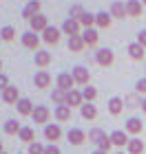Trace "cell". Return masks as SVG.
<instances>
[{
    "label": "cell",
    "instance_id": "obj_1",
    "mask_svg": "<svg viewBox=\"0 0 146 154\" xmlns=\"http://www.w3.org/2000/svg\"><path fill=\"white\" fill-rule=\"evenodd\" d=\"M71 75H73V79H75L78 86H89V82H91V71H89L86 66H82V64L73 66L71 68Z\"/></svg>",
    "mask_w": 146,
    "mask_h": 154
},
{
    "label": "cell",
    "instance_id": "obj_2",
    "mask_svg": "<svg viewBox=\"0 0 146 154\" xmlns=\"http://www.w3.org/2000/svg\"><path fill=\"white\" fill-rule=\"evenodd\" d=\"M55 88L64 90V93H71V90L75 88V79L71 73H58L55 75Z\"/></svg>",
    "mask_w": 146,
    "mask_h": 154
},
{
    "label": "cell",
    "instance_id": "obj_3",
    "mask_svg": "<svg viewBox=\"0 0 146 154\" xmlns=\"http://www.w3.org/2000/svg\"><path fill=\"white\" fill-rule=\"evenodd\" d=\"M62 33L69 38H75V35H82V24L78 22V20H71V18H67L64 22H62Z\"/></svg>",
    "mask_w": 146,
    "mask_h": 154
},
{
    "label": "cell",
    "instance_id": "obj_4",
    "mask_svg": "<svg viewBox=\"0 0 146 154\" xmlns=\"http://www.w3.org/2000/svg\"><path fill=\"white\" fill-rule=\"evenodd\" d=\"M22 46L38 53L40 51V35H38V33H33V31H24L22 33Z\"/></svg>",
    "mask_w": 146,
    "mask_h": 154
},
{
    "label": "cell",
    "instance_id": "obj_5",
    "mask_svg": "<svg viewBox=\"0 0 146 154\" xmlns=\"http://www.w3.org/2000/svg\"><path fill=\"white\" fill-rule=\"evenodd\" d=\"M113 62H115V55H113V51H111V48H100V51L95 53V64L109 68Z\"/></svg>",
    "mask_w": 146,
    "mask_h": 154
},
{
    "label": "cell",
    "instance_id": "obj_6",
    "mask_svg": "<svg viewBox=\"0 0 146 154\" xmlns=\"http://www.w3.org/2000/svg\"><path fill=\"white\" fill-rule=\"evenodd\" d=\"M31 119H33V123H44V125H49V119H51V110H49V106H36V110H33V115H31Z\"/></svg>",
    "mask_w": 146,
    "mask_h": 154
},
{
    "label": "cell",
    "instance_id": "obj_7",
    "mask_svg": "<svg viewBox=\"0 0 146 154\" xmlns=\"http://www.w3.org/2000/svg\"><path fill=\"white\" fill-rule=\"evenodd\" d=\"M60 35H62V29L60 26H53V24H49L44 33H42V42H47V44H58L60 42Z\"/></svg>",
    "mask_w": 146,
    "mask_h": 154
},
{
    "label": "cell",
    "instance_id": "obj_8",
    "mask_svg": "<svg viewBox=\"0 0 146 154\" xmlns=\"http://www.w3.org/2000/svg\"><path fill=\"white\" fill-rule=\"evenodd\" d=\"M40 9H42V2H40V0H29V2H27V7L22 9V18L29 22L31 18L40 16Z\"/></svg>",
    "mask_w": 146,
    "mask_h": 154
},
{
    "label": "cell",
    "instance_id": "obj_9",
    "mask_svg": "<svg viewBox=\"0 0 146 154\" xmlns=\"http://www.w3.org/2000/svg\"><path fill=\"white\" fill-rule=\"evenodd\" d=\"M44 139H47L49 143L60 141V139H62V128H60V123H49V125H44Z\"/></svg>",
    "mask_w": 146,
    "mask_h": 154
},
{
    "label": "cell",
    "instance_id": "obj_10",
    "mask_svg": "<svg viewBox=\"0 0 146 154\" xmlns=\"http://www.w3.org/2000/svg\"><path fill=\"white\" fill-rule=\"evenodd\" d=\"M67 139H69V143H71V145H82L89 139V134L82 128H71L67 132Z\"/></svg>",
    "mask_w": 146,
    "mask_h": 154
},
{
    "label": "cell",
    "instance_id": "obj_11",
    "mask_svg": "<svg viewBox=\"0 0 146 154\" xmlns=\"http://www.w3.org/2000/svg\"><path fill=\"white\" fill-rule=\"evenodd\" d=\"M126 53H128V57L133 62H142L146 57V48L142 44H137V42H131V44L126 46Z\"/></svg>",
    "mask_w": 146,
    "mask_h": 154
},
{
    "label": "cell",
    "instance_id": "obj_12",
    "mask_svg": "<svg viewBox=\"0 0 146 154\" xmlns=\"http://www.w3.org/2000/svg\"><path fill=\"white\" fill-rule=\"evenodd\" d=\"M111 141H113V145H115V148L124 150V148L128 145L131 137L126 134V130H113V132H111Z\"/></svg>",
    "mask_w": 146,
    "mask_h": 154
},
{
    "label": "cell",
    "instance_id": "obj_13",
    "mask_svg": "<svg viewBox=\"0 0 146 154\" xmlns=\"http://www.w3.org/2000/svg\"><path fill=\"white\" fill-rule=\"evenodd\" d=\"M124 130H126V134H142V130H144V123H142V119H137V117H131L126 119V123H124Z\"/></svg>",
    "mask_w": 146,
    "mask_h": 154
},
{
    "label": "cell",
    "instance_id": "obj_14",
    "mask_svg": "<svg viewBox=\"0 0 146 154\" xmlns=\"http://www.w3.org/2000/svg\"><path fill=\"white\" fill-rule=\"evenodd\" d=\"M47 26H49V18L42 16V13L29 20V31H33V33H44Z\"/></svg>",
    "mask_w": 146,
    "mask_h": 154
},
{
    "label": "cell",
    "instance_id": "obj_15",
    "mask_svg": "<svg viewBox=\"0 0 146 154\" xmlns=\"http://www.w3.org/2000/svg\"><path fill=\"white\" fill-rule=\"evenodd\" d=\"M109 13L113 16V20H124V18H128V13H126V2H122V0H115V2H111Z\"/></svg>",
    "mask_w": 146,
    "mask_h": 154
},
{
    "label": "cell",
    "instance_id": "obj_16",
    "mask_svg": "<svg viewBox=\"0 0 146 154\" xmlns=\"http://www.w3.org/2000/svg\"><path fill=\"white\" fill-rule=\"evenodd\" d=\"M67 106H69V108H82V106H84V97H82V90L73 88L71 93H67Z\"/></svg>",
    "mask_w": 146,
    "mask_h": 154
},
{
    "label": "cell",
    "instance_id": "obj_17",
    "mask_svg": "<svg viewBox=\"0 0 146 154\" xmlns=\"http://www.w3.org/2000/svg\"><path fill=\"white\" fill-rule=\"evenodd\" d=\"M16 110H18V115H22V117H31L33 110H36V106H33L31 99H27V97H20V101L16 103Z\"/></svg>",
    "mask_w": 146,
    "mask_h": 154
},
{
    "label": "cell",
    "instance_id": "obj_18",
    "mask_svg": "<svg viewBox=\"0 0 146 154\" xmlns=\"http://www.w3.org/2000/svg\"><path fill=\"white\" fill-rule=\"evenodd\" d=\"M106 139H109V134H106L102 128H91V130H89V141H91L95 148H100Z\"/></svg>",
    "mask_w": 146,
    "mask_h": 154
},
{
    "label": "cell",
    "instance_id": "obj_19",
    "mask_svg": "<svg viewBox=\"0 0 146 154\" xmlns=\"http://www.w3.org/2000/svg\"><path fill=\"white\" fill-rule=\"evenodd\" d=\"M142 11H144L142 0H126V13H128V18H140Z\"/></svg>",
    "mask_w": 146,
    "mask_h": 154
},
{
    "label": "cell",
    "instance_id": "obj_20",
    "mask_svg": "<svg viewBox=\"0 0 146 154\" xmlns=\"http://www.w3.org/2000/svg\"><path fill=\"white\" fill-rule=\"evenodd\" d=\"M33 64H36L38 68H47L49 64H51V53L44 51V48H40V51L33 55Z\"/></svg>",
    "mask_w": 146,
    "mask_h": 154
},
{
    "label": "cell",
    "instance_id": "obj_21",
    "mask_svg": "<svg viewBox=\"0 0 146 154\" xmlns=\"http://www.w3.org/2000/svg\"><path fill=\"white\" fill-rule=\"evenodd\" d=\"M106 108H109V112L117 117V115H122V110H124V99L122 97H111V99L106 101Z\"/></svg>",
    "mask_w": 146,
    "mask_h": 154
},
{
    "label": "cell",
    "instance_id": "obj_22",
    "mask_svg": "<svg viewBox=\"0 0 146 154\" xmlns=\"http://www.w3.org/2000/svg\"><path fill=\"white\" fill-rule=\"evenodd\" d=\"M53 117L58 119V121H71L73 108H69L67 103H64V106H55V108H53Z\"/></svg>",
    "mask_w": 146,
    "mask_h": 154
},
{
    "label": "cell",
    "instance_id": "obj_23",
    "mask_svg": "<svg viewBox=\"0 0 146 154\" xmlns=\"http://www.w3.org/2000/svg\"><path fill=\"white\" fill-rule=\"evenodd\" d=\"M33 86L36 88H49L51 86V75L47 71H38L36 77H33Z\"/></svg>",
    "mask_w": 146,
    "mask_h": 154
},
{
    "label": "cell",
    "instance_id": "obj_24",
    "mask_svg": "<svg viewBox=\"0 0 146 154\" xmlns=\"http://www.w3.org/2000/svg\"><path fill=\"white\" fill-rule=\"evenodd\" d=\"M111 22H113V16H111L109 11H100V13H95V26H97V29H109Z\"/></svg>",
    "mask_w": 146,
    "mask_h": 154
},
{
    "label": "cell",
    "instance_id": "obj_25",
    "mask_svg": "<svg viewBox=\"0 0 146 154\" xmlns=\"http://www.w3.org/2000/svg\"><path fill=\"white\" fill-rule=\"evenodd\" d=\"M18 139H20V141H22V143H27V145L36 143V130H33L31 125H22V130H20Z\"/></svg>",
    "mask_w": 146,
    "mask_h": 154
},
{
    "label": "cell",
    "instance_id": "obj_26",
    "mask_svg": "<svg viewBox=\"0 0 146 154\" xmlns=\"http://www.w3.org/2000/svg\"><path fill=\"white\" fill-rule=\"evenodd\" d=\"M2 101L5 103H18L20 101V90H18V86H9L7 90H2Z\"/></svg>",
    "mask_w": 146,
    "mask_h": 154
},
{
    "label": "cell",
    "instance_id": "obj_27",
    "mask_svg": "<svg viewBox=\"0 0 146 154\" xmlns=\"http://www.w3.org/2000/svg\"><path fill=\"white\" fill-rule=\"evenodd\" d=\"M2 130H5V134L13 137V134H20L22 125H20V121H18V119H7V121L2 123Z\"/></svg>",
    "mask_w": 146,
    "mask_h": 154
},
{
    "label": "cell",
    "instance_id": "obj_28",
    "mask_svg": "<svg viewBox=\"0 0 146 154\" xmlns=\"http://www.w3.org/2000/svg\"><path fill=\"white\" fill-rule=\"evenodd\" d=\"M80 117L84 119V121H93V119L97 117V106H93V103H86L80 108Z\"/></svg>",
    "mask_w": 146,
    "mask_h": 154
},
{
    "label": "cell",
    "instance_id": "obj_29",
    "mask_svg": "<svg viewBox=\"0 0 146 154\" xmlns=\"http://www.w3.org/2000/svg\"><path fill=\"white\" fill-rule=\"evenodd\" d=\"M82 40H84L86 46H95L97 40H100V33H97V29H84L82 31Z\"/></svg>",
    "mask_w": 146,
    "mask_h": 154
},
{
    "label": "cell",
    "instance_id": "obj_30",
    "mask_svg": "<svg viewBox=\"0 0 146 154\" xmlns=\"http://www.w3.org/2000/svg\"><path fill=\"white\" fill-rule=\"evenodd\" d=\"M126 152H128V154H144V152H146L144 141H140L137 137H133V139L128 141V145H126Z\"/></svg>",
    "mask_w": 146,
    "mask_h": 154
},
{
    "label": "cell",
    "instance_id": "obj_31",
    "mask_svg": "<svg viewBox=\"0 0 146 154\" xmlns=\"http://www.w3.org/2000/svg\"><path fill=\"white\" fill-rule=\"evenodd\" d=\"M86 48L84 40H82V35H75V38H69V51L71 53H82Z\"/></svg>",
    "mask_w": 146,
    "mask_h": 154
},
{
    "label": "cell",
    "instance_id": "obj_32",
    "mask_svg": "<svg viewBox=\"0 0 146 154\" xmlns=\"http://www.w3.org/2000/svg\"><path fill=\"white\" fill-rule=\"evenodd\" d=\"M51 101L58 103V106H64V103H67V93L60 90V88H53L51 90Z\"/></svg>",
    "mask_w": 146,
    "mask_h": 154
},
{
    "label": "cell",
    "instance_id": "obj_33",
    "mask_svg": "<svg viewBox=\"0 0 146 154\" xmlns=\"http://www.w3.org/2000/svg\"><path fill=\"white\" fill-rule=\"evenodd\" d=\"M0 38H2V42H13L16 40V29H13L11 24H7L0 29Z\"/></svg>",
    "mask_w": 146,
    "mask_h": 154
},
{
    "label": "cell",
    "instance_id": "obj_34",
    "mask_svg": "<svg viewBox=\"0 0 146 154\" xmlns=\"http://www.w3.org/2000/svg\"><path fill=\"white\" fill-rule=\"evenodd\" d=\"M82 97H84V101H86V103H93V101H95V97H97V88H93L91 84H89V86L82 88Z\"/></svg>",
    "mask_w": 146,
    "mask_h": 154
},
{
    "label": "cell",
    "instance_id": "obj_35",
    "mask_svg": "<svg viewBox=\"0 0 146 154\" xmlns=\"http://www.w3.org/2000/svg\"><path fill=\"white\" fill-rule=\"evenodd\" d=\"M80 24H82V29H93V26H95V13L86 11L84 16L80 18Z\"/></svg>",
    "mask_w": 146,
    "mask_h": 154
},
{
    "label": "cell",
    "instance_id": "obj_36",
    "mask_svg": "<svg viewBox=\"0 0 146 154\" xmlns=\"http://www.w3.org/2000/svg\"><path fill=\"white\" fill-rule=\"evenodd\" d=\"M84 13H86V11H84V7H82V5H71V9H69V18L80 22V18L84 16Z\"/></svg>",
    "mask_w": 146,
    "mask_h": 154
},
{
    "label": "cell",
    "instance_id": "obj_37",
    "mask_svg": "<svg viewBox=\"0 0 146 154\" xmlns=\"http://www.w3.org/2000/svg\"><path fill=\"white\" fill-rule=\"evenodd\" d=\"M44 148H47V145H42V143H31L29 145V150H27V154H44Z\"/></svg>",
    "mask_w": 146,
    "mask_h": 154
},
{
    "label": "cell",
    "instance_id": "obj_38",
    "mask_svg": "<svg viewBox=\"0 0 146 154\" xmlns=\"http://www.w3.org/2000/svg\"><path fill=\"white\" fill-rule=\"evenodd\" d=\"M135 90H137L140 95H144V97H146V77H140V79L135 82Z\"/></svg>",
    "mask_w": 146,
    "mask_h": 154
},
{
    "label": "cell",
    "instance_id": "obj_39",
    "mask_svg": "<svg viewBox=\"0 0 146 154\" xmlns=\"http://www.w3.org/2000/svg\"><path fill=\"white\" fill-rule=\"evenodd\" d=\"M44 154H62V150H60L55 143H49L47 148H44Z\"/></svg>",
    "mask_w": 146,
    "mask_h": 154
},
{
    "label": "cell",
    "instance_id": "obj_40",
    "mask_svg": "<svg viewBox=\"0 0 146 154\" xmlns=\"http://www.w3.org/2000/svg\"><path fill=\"white\" fill-rule=\"evenodd\" d=\"M9 86H11V84H9V77L2 73V75H0V93H2V90H7Z\"/></svg>",
    "mask_w": 146,
    "mask_h": 154
},
{
    "label": "cell",
    "instance_id": "obj_41",
    "mask_svg": "<svg viewBox=\"0 0 146 154\" xmlns=\"http://www.w3.org/2000/svg\"><path fill=\"white\" fill-rule=\"evenodd\" d=\"M135 42H137V44H142V46L146 48V29H142L140 33H137V40H135Z\"/></svg>",
    "mask_w": 146,
    "mask_h": 154
},
{
    "label": "cell",
    "instance_id": "obj_42",
    "mask_svg": "<svg viewBox=\"0 0 146 154\" xmlns=\"http://www.w3.org/2000/svg\"><path fill=\"white\" fill-rule=\"evenodd\" d=\"M140 108H142V112H146V97H142V101H140Z\"/></svg>",
    "mask_w": 146,
    "mask_h": 154
},
{
    "label": "cell",
    "instance_id": "obj_43",
    "mask_svg": "<svg viewBox=\"0 0 146 154\" xmlns=\"http://www.w3.org/2000/svg\"><path fill=\"white\" fill-rule=\"evenodd\" d=\"M91 154H109V152H102V150H93Z\"/></svg>",
    "mask_w": 146,
    "mask_h": 154
},
{
    "label": "cell",
    "instance_id": "obj_44",
    "mask_svg": "<svg viewBox=\"0 0 146 154\" xmlns=\"http://www.w3.org/2000/svg\"><path fill=\"white\" fill-rule=\"evenodd\" d=\"M2 68H5V62L0 60V75H2Z\"/></svg>",
    "mask_w": 146,
    "mask_h": 154
},
{
    "label": "cell",
    "instance_id": "obj_45",
    "mask_svg": "<svg viewBox=\"0 0 146 154\" xmlns=\"http://www.w3.org/2000/svg\"><path fill=\"white\" fill-rule=\"evenodd\" d=\"M5 152V145H2V141H0V154H2Z\"/></svg>",
    "mask_w": 146,
    "mask_h": 154
},
{
    "label": "cell",
    "instance_id": "obj_46",
    "mask_svg": "<svg viewBox=\"0 0 146 154\" xmlns=\"http://www.w3.org/2000/svg\"><path fill=\"white\" fill-rule=\"evenodd\" d=\"M115 154H128V152H124V150H120V152H115Z\"/></svg>",
    "mask_w": 146,
    "mask_h": 154
},
{
    "label": "cell",
    "instance_id": "obj_47",
    "mask_svg": "<svg viewBox=\"0 0 146 154\" xmlns=\"http://www.w3.org/2000/svg\"><path fill=\"white\" fill-rule=\"evenodd\" d=\"M142 5H144V7H146V0H142Z\"/></svg>",
    "mask_w": 146,
    "mask_h": 154
},
{
    "label": "cell",
    "instance_id": "obj_48",
    "mask_svg": "<svg viewBox=\"0 0 146 154\" xmlns=\"http://www.w3.org/2000/svg\"><path fill=\"white\" fill-rule=\"evenodd\" d=\"M18 154H24V152H18Z\"/></svg>",
    "mask_w": 146,
    "mask_h": 154
},
{
    "label": "cell",
    "instance_id": "obj_49",
    "mask_svg": "<svg viewBox=\"0 0 146 154\" xmlns=\"http://www.w3.org/2000/svg\"><path fill=\"white\" fill-rule=\"evenodd\" d=\"M0 42H2V38H0Z\"/></svg>",
    "mask_w": 146,
    "mask_h": 154
},
{
    "label": "cell",
    "instance_id": "obj_50",
    "mask_svg": "<svg viewBox=\"0 0 146 154\" xmlns=\"http://www.w3.org/2000/svg\"><path fill=\"white\" fill-rule=\"evenodd\" d=\"M2 154H7V152H2Z\"/></svg>",
    "mask_w": 146,
    "mask_h": 154
},
{
    "label": "cell",
    "instance_id": "obj_51",
    "mask_svg": "<svg viewBox=\"0 0 146 154\" xmlns=\"http://www.w3.org/2000/svg\"><path fill=\"white\" fill-rule=\"evenodd\" d=\"M27 2H29V0H27Z\"/></svg>",
    "mask_w": 146,
    "mask_h": 154
}]
</instances>
